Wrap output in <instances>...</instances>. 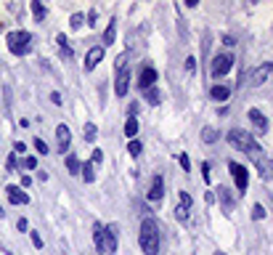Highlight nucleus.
Instances as JSON below:
<instances>
[{
	"mask_svg": "<svg viewBox=\"0 0 273 255\" xmlns=\"http://www.w3.org/2000/svg\"><path fill=\"white\" fill-rule=\"evenodd\" d=\"M138 242L144 255H159V226L154 218L141 221V231H138Z\"/></svg>",
	"mask_w": 273,
	"mask_h": 255,
	"instance_id": "f257e3e1",
	"label": "nucleus"
},
{
	"mask_svg": "<svg viewBox=\"0 0 273 255\" xmlns=\"http://www.w3.org/2000/svg\"><path fill=\"white\" fill-rule=\"evenodd\" d=\"M228 144L233 146V149H239V152H244V154H249L252 159H257V157H262V152H260V144L255 141V136L249 133V130H241V128H236V130H231L228 133Z\"/></svg>",
	"mask_w": 273,
	"mask_h": 255,
	"instance_id": "f03ea898",
	"label": "nucleus"
},
{
	"mask_svg": "<svg viewBox=\"0 0 273 255\" xmlns=\"http://www.w3.org/2000/svg\"><path fill=\"white\" fill-rule=\"evenodd\" d=\"M8 51L14 56H27L32 51V35L27 30H16L8 35Z\"/></svg>",
	"mask_w": 273,
	"mask_h": 255,
	"instance_id": "7ed1b4c3",
	"label": "nucleus"
},
{
	"mask_svg": "<svg viewBox=\"0 0 273 255\" xmlns=\"http://www.w3.org/2000/svg\"><path fill=\"white\" fill-rule=\"evenodd\" d=\"M231 67H233V56H231V53H218V56L212 59L210 72H212V77H223V74L231 72Z\"/></svg>",
	"mask_w": 273,
	"mask_h": 255,
	"instance_id": "20e7f679",
	"label": "nucleus"
},
{
	"mask_svg": "<svg viewBox=\"0 0 273 255\" xmlns=\"http://www.w3.org/2000/svg\"><path fill=\"white\" fill-rule=\"evenodd\" d=\"M228 167H231L233 181H236V189H239V192H247V186H249V173H247V167L239 165V162H228Z\"/></svg>",
	"mask_w": 273,
	"mask_h": 255,
	"instance_id": "39448f33",
	"label": "nucleus"
},
{
	"mask_svg": "<svg viewBox=\"0 0 273 255\" xmlns=\"http://www.w3.org/2000/svg\"><path fill=\"white\" fill-rule=\"evenodd\" d=\"M69 144H72V130H69V125H56V152H67L69 149Z\"/></svg>",
	"mask_w": 273,
	"mask_h": 255,
	"instance_id": "423d86ee",
	"label": "nucleus"
},
{
	"mask_svg": "<svg viewBox=\"0 0 273 255\" xmlns=\"http://www.w3.org/2000/svg\"><path fill=\"white\" fill-rule=\"evenodd\" d=\"M127 91H130V69L127 67H122L117 69V80H114V93L122 99V96H127Z\"/></svg>",
	"mask_w": 273,
	"mask_h": 255,
	"instance_id": "0eeeda50",
	"label": "nucleus"
},
{
	"mask_svg": "<svg viewBox=\"0 0 273 255\" xmlns=\"http://www.w3.org/2000/svg\"><path fill=\"white\" fill-rule=\"evenodd\" d=\"M270 72H273V61H265V64H260L257 69H252V74H249V82H252V85H255V88H257V85H262V82H265V80L270 77Z\"/></svg>",
	"mask_w": 273,
	"mask_h": 255,
	"instance_id": "6e6552de",
	"label": "nucleus"
},
{
	"mask_svg": "<svg viewBox=\"0 0 273 255\" xmlns=\"http://www.w3.org/2000/svg\"><path fill=\"white\" fill-rule=\"evenodd\" d=\"M157 77H159V74H157V69H154V67H144V69H141V74H138V88L146 93L149 88H154Z\"/></svg>",
	"mask_w": 273,
	"mask_h": 255,
	"instance_id": "1a4fd4ad",
	"label": "nucleus"
},
{
	"mask_svg": "<svg viewBox=\"0 0 273 255\" xmlns=\"http://www.w3.org/2000/svg\"><path fill=\"white\" fill-rule=\"evenodd\" d=\"M101 61H103V45H93L85 53V72H93Z\"/></svg>",
	"mask_w": 273,
	"mask_h": 255,
	"instance_id": "9d476101",
	"label": "nucleus"
},
{
	"mask_svg": "<svg viewBox=\"0 0 273 255\" xmlns=\"http://www.w3.org/2000/svg\"><path fill=\"white\" fill-rule=\"evenodd\" d=\"M165 197V181H162V176H154L152 178V189L146 192V200L149 202H159Z\"/></svg>",
	"mask_w": 273,
	"mask_h": 255,
	"instance_id": "9b49d317",
	"label": "nucleus"
},
{
	"mask_svg": "<svg viewBox=\"0 0 273 255\" xmlns=\"http://www.w3.org/2000/svg\"><path fill=\"white\" fill-rule=\"evenodd\" d=\"M6 192H8V202L11 205H30V194L22 186H8Z\"/></svg>",
	"mask_w": 273,
	"mask_h": 255,
	"instance_id": "f8f14e48",
	"label": "nucleus"
},
{
	"mask_svg": "<svg viewBox=\"0 0 273 255\" xmlns=\"http://www.w3.org/2000/svg\"><path fill=\"white\" fill-rule=\"evenodd\" d=\"M249 122H252V128H255V133H265L268 130V117L262 115L260 109H249Z\"/></svg>",
	"mask_w": 273,
	"mask_h": 255,
	"instance_id": "ddd939ff",
	"label": "nucleus"
},
{
	"mask_svg": "<svg viewBox=\"0 0 273 255\" xmlns=\"http://www.w3.org/2000/svg\"><path fill=\"white\" fill-rule=\"evenodd\" d=\"M93 244H96L98 255L106 252V226H101V223L93 226Z\"/></svg>",
	"mask_w": 273,
	"mask_h": 255,
	"instance_id": "4468645a",
	"label": "nucleus"
},
{
	"mask_svg": "<svg viewBox=\"0 0 273 255\" xmlns=\"http://www.w3.org/2000/svg\"><path fill=\"white\" fill-rule=\"evenodd\" d=\"M255 165L260 167V178H262V181H270V178H273V162H270V159L257 157V159H255Z\"/></svg>",
	"mask_w": 273,
	"mask_h": 255,
	"instance_id": "2eb2a0df",
	"label": "nucleus"
},
{
	"mask_svg": "<svg viewBox=\"0 0 273 255\" xmlns=\"http://www.w3.org/2000/svg\"><path fill=\"white\" fill-rule=\"evenodd\" d=\"M210 99L212 101H228L231 99V88H228V85H212V88H210Z\"/></svg>",
	"mask_w": 273,
	"mask_h": 255,
	"instance_id": "dca6fc26",
	"label": "nucleus"
},
{
	"mask_svg": "<svg viewBox=\"0 0 273 255\" xmlns=\"http://www.w3.org/2000/svg\"><path fill=\"white\" fill-rule=\"evenodd\" d=\"M117 252V226H106V255Z\"/></svg>",
	"mask_w": 273,
	"mask_h": 255,
	"instance_id": "f3484780",
	"label": "nucleus"
},
{
	"mask_svg": "<svg viewBox=\"0 0 273 255\" xmlns=\"http://www.w3.org/2000/svg\"><path fill=\"white\" fill-rule=\"evenodd\" d=\"M114 40H117V19H111L106 30H103V45H111Z\"/></svg>",
	"mask_w": 273,
	"mask_h": 255,
	"instance_id": "a211bd4d",
	"label": "nucleus"
},
{
	"mask_svg": "<svg viewBox=\"0 0 273 255\" xmlns=\"http://www.w3.org/2000/svg\"><path fill=\"white\" fill-rule=\"evenodd\" d=\"M80 173H82V181H85V184H93V181H96V165H93V162H82Z\"/></svg>",
	"mask_w": 273,
	"mask_h": 255,
	"instance_id": "6ab92c4d",
	"label": "nucleus"
},
{
	"mask_svg": "<svg viewBox=\"0 0 273 255\" xmlns=\"http://www.w3.org/2000/svg\"><path fill=\"white\" fill-rule=\"evenodd\" d=\"M215 192H218V197H220V205H223V210H233V200H231L228 189H225V186H218V189H215Z\"/></svg>",
	"mask_w": 273,
	"mask_h": 255,
	"instance_id": "aec40b11",
	"label": "nucleus"
},
{
	"mask_svg": "<svg viewBox=\"0 0 273 255\" xmlns=\"http://www.w3.org/2000/svg\"><path fill=\"white\" fill-rule=\"evenodd\" d=\"M138 117H127V122H125V136L130 138V141H133L135 136H138Z\"/></svg>",
	"mask_w": 273,
	"mask_h": 255,
	"instance_id": "412c9836",
	"label": "nucleus"
},
{
	"mask_svg": "<svg viewBox=\"0 0 273 255\" xmlns=\"http://www.w3.org/2000/svg\"><path fill=\"white\" fill-rule=\"evenodd\" d=\"M80 167H82V162H80V157L77 154H67V170L72 176H77L80 173Z\"/></svg>",
	"mask_w": 273,
	"mask_h": 255,
	"instance_id": "4be33fe9",
	"label": "nucleus"
},
{
	"mask_svg": "<svg viewBox=\"0 0 273 255\" xmlns=\"http://www.w3.org/2000/svg\"><path fill=\"white\" fill-rule=\"evenodd\" d=\"M32 16H35V22H43V19H45V14H48V11H45V6L40 3V0H32Z\"/></svg>",
	"mask_w": 273,
	"mask_h": 255,
	"instance_id": "5701e85b",
	"label": "nucleus"
},
{
	"mask_svg": "<svg viewBox=\"0 0 273 255\" xmlns=\"http://www.w3.org/2000/svg\"><path fill=\"white\" fill-rule=\"evenodd\" d=\"M141 152H144V144H141L138 138H133V141L127 144V154H130V157H141Z\"/></svg>",
	"mask_w": 273,
	"mask_h": 255,
	"instance_id": "b1692460",
	"label": "nucleus"
},
{
	"mask_svg": "<svg viewBox=\"0 0 273 255\" xmlns=\"http://www.w3.org/2000/svg\"><path fill=\"white\" fill-rule=\"evenodd\" d=\"M220 138V133L215 128H207V130H202V141L204 144H212V141H218Z\"/></svg>",
	"mask_w": 273,
	"mask_h": 255,
	"instance_id": "393cba45",
	"label": "nucleus"
},
{
	"mask_svg": "<svg viewBox=\"0 0 273 255\" xmlns=\"http://www.w3.org/2000/svg\"><path fill=\"white\" fill-rule=\"evenodd\" d=\"M146 101L157 107V104H162V93H159L157 88H149V91H146Z\"/></svg>",
	"mask_w": 273,
	"mask_h": 255,
	"instance_id": "a878e982",
	"label": "nucleus"
},
{
	"mask_svg": "<svg viewBox=\"0 0 273 255\" xmlns=\"http://www.w3.org/2000/svg\"><path fill=\"white\" fill-rule=\"evenodd\" d=\"M82 22H85V16H82V14H72V19H69V30L77 32L80 27H82Z\"/></svg>",
	"mask_w": 273,
	"mask_h": 255,
	"instance_id": "bb28decb",
	"label": "nucleus"
},
{
	"mask_svg": "<svg viewBox=\"0 0 273 255\" xmlns=\"http://www.w3.org/2000/svg\"><path fill=\"white\" fill-rule=\"evenodd\" d=\"M85 141H96V125H93V122H85Z\"/></svg>",
	"mask_w": 273,
	"mask_h": 255,
	"instance_id": "cd10ccee",
	"label": "nucleus"
},
{
	"mask_svg": "<svg viewBox=\"0 0 273 255\" xmlns=\"http://www.w3.org/2000/svg\"><path fill=\"white\" fill-rule=\"evenodd\" d=\"M265 207H262V205H255V207H252V218H255V221H262V218H265Z\"/></svg>",
	"mask_w": 273,
	"mask_h": 255,
	"instance_id": "c85d7f7f",
	"label": "nucleus"
},
{
	"mask_svg": "<svg viewBox=\"0 0 273 255\" xmlns=\"http://www.w3.org/2000/svg\"><path fill=\"white\" fill-rule=\"evenodd\" d=\"M88 27H93V30L98 27V11H96V8H90V11H88Z\"/></svg>",
	"mask_w": 273,
	"mask_h": 255,
	"instance_id": "c756f323",
	"label": "nucleus"
},
{
	"mask_svg": "<svg viewBox=\"0 0 273 255\" xmlns=\"http://www.w3.org/2000/svg\"><path fill=\"white\" fill-rule=\"evenodd\" d=\"M35 149H37V154H48V152H51L48 144H45L43 138H35Z\"/></svg>",
	"mask_w": 273,
	"mask_h": 255,
	"instance_id": "7c9ffc66",
	"label": "nucleus"
},
{
	"mask_svg": "<svg viewBox=\"0 0 273 255\" xmlns=\"http://www.w3.org/2000/svg\"><path fill=\"white\" fill-rule=\"evenodd\" d=\"M16 167H19V159H16V154H8V159H6V170H11V173H14Z\"/></svg>",
	"mask_w": 273,
	"mask_h": 255,
	"instance_id": "2f4dec72",
	"label": "nucleus"
},
{
	"mask_svg": "<svg viewBox=\"0 0 273 255\" xmlns=\"http://www.w3.org/2000/svg\"><path fill=\"white\" fill-rule=\"evenodd\" d=\"M22 167H27V170H37V157H24Z\"/></svg>",
	"mask_w": 273,
	"mask_h": 255,
	"instance_id": "473e14b6",
	"label": "nucleus"
},
{
	"mask_svg": "<svg viewBox=\"0 0 273 255\" xmlns=\"http://www.w3.org/2000/svg\"><path fill=\"white\" fill-rule=\"evenodd\" d=\"M30 239H32V244H35L37 250H40L43 244H45V242H43V237H40V234H37V231H30Z\"/></svg>",
	"mask_w": 273,
	"mask_h": 255,
	"instance_id": "72a5a7b5",
	"label": "nucleus"
},
{
	"mask_svg": "<svg viewBox=\"0 0 273 255\" xmlns=\"http://www.w3.org/2000/svg\"><path fill=\"white\" fill-rule=\"evenodd\" d=\"M90 162H93V165H101V162H103V152H101V149H93V157H90Z\"/></svg>",
	"mask_w": 273,
	"mask_h": 255,
	"instance_id": "f704fd0d",
	"label": "nucleus"
},
{
	"mask_svg": "<svg viewBox=\"0 0 273 255\" xmlns=\"http://www.w3.org/2000/svg\"><path fill=\"white\" fill-rule=\"evenodd\" d=\"M186 72H188V74L196 72V59H194V56H188V59H186Z\"/></svg>",
	"mask_w": 273,
	"mask_h": 255,
	"instance_id": "c9c22d12",
	"label": "nucleus"
},
{
	"mask_svg": "<svg viewBox=\"0 0 273 255\" xmlns=\"http://www.w3.org/2000/svg\"><path fill=\"white\" fill-rule=\"evenodd\" d=\"M175 215H178V221H186V218H188V207H183V205H178V210H175Z\"/></svg>",
	"mask_w": 273,
	"mask_h": 255,
	"instance_id": "e433bc0d",
	"label": "nucleus"
},
{
	"mask_svg": "<svg viewBox=\"0 0 273 255\" xmlns=\"http://www.w3.org/2000/svg\"><path fill=\"white\" fill-rule=\"evenodd\" d=\"M178 200H181V205H183V207H188V210H191V194L181 192V197H178Z\"/></svg>",
	"mask_w": 273,
	"mask_h": 255,
	"instance_id": "4c0bfd02",
	"label": "nucleus"
},
{
	"mask_svg": "<svg viewBox=\"0 0 273 255\" xmlns=\"http://www.w3.org/2000/svg\"><path fill=\"white\" fill-rule=\"evenodd\" d=\"M178 162H181V167H183V170L191 167V159H188V154H181V157H178Z\"/></svg>",
	"mask_w": 273,
	"mask_h": 255,
	"instance_id": "58836bf2",
	"label": "nucleus"
},
{
	"mask_svg": "<svg viewBox=\"0 0 273 255\" xmlns=\"http://www.w3.org/2000/svg\"><path fill=\"white\" fill-rule=\"evenodd\" d=\"M202 178H204V184H210V165L202 162Z\"/></svg>",
	"mask_w": 273,
	"mask_h": 255,
	"instance_id": "ea45409f",
	"label": "nucleus"
},
{
	"mask_svg": "<svg viewBox=\"0 0 273 255\" xmlns=\"http://www.w3.org/2000/svg\"><path fill=\"white\" fill-rule=\"evenodd\" d=\"M14 152H16V154H24V152H27V144H22V141H16V144H14Z\"/></svg>",
	"mask_w": 273,
	"mask_h": 255,
	"instance_id": "a19ab883",
	"label": "nucleus"
},
{
	"mask_svg": "<svg viewBox=\"0 0 273 255\" xmlns=\"http://www.w3.org/2000/svg\"><path fill=\"white\" fill-rule=\"evenodd\" d=\"M16 229H19V231H27V229H30V223H27V218H19Z\"/></svg>",
	"mask_w": 273,
	"mask_h": 255,
	"instance_id": "79ce46f5",
	"label": "nucleus"
},
{
	"mask_svg": "<svg viewBox=\"0 0 273 255\" xmlns=\"http://www.w3.org/2000/svg\"><path fill=\"white\" fill-rule=\"evenodd\" d=\"M51 101L56 104V107H59V104H61V93H59V91H53V93H51Z\"/></svg>",
	"mask_w": 273,
	"mask_h": 255,
	"instance_id": "37998d69",
	"label": "nucleus"
},
{
	"mask_svg": "<svg viewBox=\"0 0 273 255\" xmlns=\"http://www.w3.org/2000/svg\"><path fill=\"white\" fill-rule=\"evenodd\" d=\"M135 112H138V104H130V109H127V117H135Z\"/></svg>",
	"mask_w": 273,
	"mask_h": 255,
	"instance_id": "c03bdc74",
	"label": "nucleus"
},
{
	"mask_svg": "<svg viewBox=\"0 0 273 255\" xmlns=\"http://www.w3.org/2000/svg\"><path fill=\"white\" fill-rule=\"evenodd\" d=\"M22 186H24V189L32 186V176H24V178H22Z\"/></svg>",
	"mask_w": 273,
	"mask_h": 255,
	"instance_id": "a18cd8bd",
	"label": "nucleus"
},
{
	"mask_svg": "<svg viewBox=\"0 0 273 255\" xmlns=\"http://www.w3.org/2000/svg\"><path fill=\"white\" fill-rule=\"evenodd\" d=\"M204 200H207V202L212 205V202H215V194H212V192H204Z\"/></svg>",
	"mask_w": 273,
	"mask_h": 255,
	"instance_id": "49530a36",
	"label": "nucleus"
},
{
	"mask_svg": "<svg viewBox=\"0 0 273 255\" xmlns=\"http://www.w3.org/2000/svg\"><path fill=\"white\" fill-rule=\"evenodd\" d=\"M215 255H223V252H215Z\"/></svg>",
	"mask_w": 273,
	"mask_h": 255,
	"instance_id": "de8ad7c7",
	"label": "nucleus"
}]
</instances>
